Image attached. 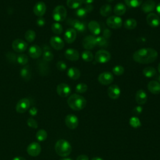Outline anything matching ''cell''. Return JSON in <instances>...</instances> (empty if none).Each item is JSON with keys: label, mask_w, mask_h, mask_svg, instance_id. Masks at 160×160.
Listing matches in <instances>:
<instances>
[{"label": "cell", "mask_w": 160, "mask_h": 160, "mask_svg": "<svg viewBox=\"0 0 160 160\" xmlns=\"http://www.w3.org/2000/svg\"><path fill=\"white\" fill-rule=\"evenodd\" d=\"M156 50L151 48H142L136 51L133 55V59L140 64H149L154 62L158 58Z\"/></svg>", "instance_id": "1"}, {"label": "cell", "mask_w": 160, "mask_h": 160, "mask_svg": "<svg viewBox=\"0 0 160 160\" xmlns=\"http://www.w3.org/2000/svg\"><path fill=\"white\" fill-rule=\"evenodd\" d=\"M68 106L74 111H80L83 109L87 104L86 99L78 94H71L68 99Z\"/></svg>", "instance_id": "2"}, {"label": "cell", "mask_w": 160, "mask_h": 160, "mask_svg": "<svg viewBox=\"0 0 160 160\" xmlns=\"http://www.w3.org/2000/svg\"><path fill=\"white\" fill-rule=\"evenodd\" d=\"M55 151L58 155L61 157L69 156L72 151V147L70 143L65 139H59L54 146Z\"/></svg>", "instance_id": "3"}, {"label": "cell", "mask_w": 160, "mask_h": 160, "mask_svg": "<svg viewBox=\"0 0 160 160\" xmlns=\"http://www.w3.org/2000/svg\"><path fill=\"white\" fill-rule=\"evenodd\" d=\"M67 16V10L64 6L58 5L54 8L52 11V18L56 22H62Z\"/></svg>", "instance_id": "4"}, {"label": "cell", "mask_w": 160, "mask_h": 160, "mask_svg": "<svg viewBox=\"0 0 160 160\" xmlns=\"http://www.w3.org/2000/svg\"><path fill=\"white\" fill-rule=\"evenodd\" d=\"M111 58L110 52L104 49H100L98 51L94 56L95 61L99 63H106L108 62Z\"/></svg>", "instance_id": "5"}, {"label": "cell", "mask_w": 160, "mask_h": 160, "mask_svg": "<svg viewBox=\"0 0 160 160\" xmlns=\"http://www.w3.org/2000/svg\"><path fill=\"white\" fill-rule=\"evenodd\" d=\"M107 25L112 29H119L122 24V20L119 16H111L106 19Z\"/></svg>", "instance_id": "6"}, {"label": "cell", "mask_w": 160, "mask_h": 160, "mask_svg": "<svg viewBox=\"0 0 160 160\" xmlns=\"http://www.w3.org/2000/svg\"><path fill=\"white\" fill-rule=\"evenodd\" d=\"M28 44L21 39H16L12 42V48L16 52H23L28 48Z\"/></svg>", "instance_id": "7"}, {"label": "cell", "mask_w": 160, "mask_h": 160, "mask_svg": "<svg viewBox=\"0 0 160 160\" xmlns=\"http://www.w3.org/2000/svg\"><path fill=\"white\" fill-rule=\"evenodd\" d=\"M98 80L101 84L102 85H109L112 82L114 81V77L111 72L108 71H105L101 73L98 78Z\"/></svg>", "instance_id": "8"}, {"label": "cell", "mask_w": 160, "mask_h": 160, "mask_svg": "<svg viewBox=\"0 0 160 160\" xmlns=\"http://www.w3.org/2000/svg\"><path fill=\"white\" fill-rule=\"evenodd\" d=\"M65 124L68 128L71 129H76L79 124V120L78 117L73 114H68L65 118Z\"/></svg>", "instance_id": "9"}, {"label": "cell", "mask_w": 160, "mask_h": 160, "mask_svg": "<svg viewBox=\"0 0 160 160\" xmlns=\"http://www.w3.org/2000/svg\"><path fill=\"white\" fill-rule=\"evenodd\" d=\"M56 92L59 96L62 98H66L71 94V89L68 84L62 82L59 84L57 86Z\"/></svg>", "instance_id": "10"}, {"label": "cell", "mask_w": 160, "mask_h": 160, "mask_svg": "<svg viewBox=\"0 0 160 160\" xmlns=\"http://www.w3.org/2000/svg\"><path fill=\"white\" fill-rule=\"evenodd\" d=\"M41 147L37 142L30 143L27 147V152L29 155L32 157H36L41 153Z\"/></svg>", "instance_id": "11"}, {"label": "cell", "mask_w": 160, "mask_h": 160, "mask_svg": "<svg viewBox=\"0 0 160 160\" xmlns=\"http://www.w3.org/2000/svg\"><path fill=\"white\" fill-rule=\"evenodd\" d=\"M30 107V101L28 98L21 99L16 106V110L18 113H24L29 109Z\"/></svg>", "instance_id": "12"}, {"label": "cell", "mask_w": 160, "mask_h": 160, "mask_svg": "<svg viewBox=\"0 0 160 160\" xmlns=\"http://www.w3.org/2000/svg\"><path fill=\"white\" fill-rule=\"evenodd\" d=\"M82 45L86 50L92 49L96 46V37L92 35H88L86 36L82 42Z\"/></svg>", "instance_id": "13"}, {"label": "cell", "mask_w": 160, "mask_h": 160, "mask_svg": "<svg viewBox=\"0 0 160 160\" xmlns=\"http://www.w3.org/2000/svg\"><path fill=\"white\" fill-rule=\"evenodd\" d=\"M146 22L152 28H156L160 24V18L155 13L150 12L146 16Z\"/></svg>", "instance_id": "14"}, {"label": "cell", "mask_w": 160, "mask_h": 160, "mask_svg": "<svg viewBox=\"0 0 160 160\" xmlns=\"http://www.w3.org/2000/svg\"><path fill=\"white\" fill-rule=\"evenodd\" d=\"M108 95L112 99H118L121 94V89L116 84H112L108 88Z\"/></svg>", "instance_id": "15"}, {"label": "cell", "mask_w": 160, "mask_h": 160, "mask_svg": "<svg viewBox=\"0 0 160 160\" xmlns=\"http://www.w3.org/2000/svg\"><path fill=\"white\" fill-rule=\"evenodd\" d=\"M49 42L51 47L56 50H61L64 46V42L63 40L59 36L51 37Z\"/></svg>", "instance_id": "16"}, {"label": "cell", "mask_w": 160, "mask_h": 160, "mask_svg": "<svg viewBox=\"0 0 160 160\" xmlns=\"http://www.w3.org/2000/svg\"><path fill=\"white\" fill-rule=\"evenodd\" d=\"M46 11V6L42 1L36 2L33 8V12L38 17H42Z\"/></svg>", "instance_id": "17"}, {"label": "cell", "mask_w": 160, "mask_h": 160, "mask_svg": "<svg viewBox=\"0 0 160 160\" xmlns=\"http://www.w3.org/2000/svg\"><path fill=\"white\" fill-rule=\"evenodd\" d=\"M76 36H77L76 31L72 28H68L64 34V39L67 43L71 44V43H72L76 40Z\"/></svg>", "instance_id": "18"}, {"label": "cell", "mask_w": 160, "mask_h": 160, "mask_svg": "<svg viewBox=\"0 0 160 160\" xmlns=\"http://www.w3.org/2000/svg\"><path fill=\"white\" fill-rule=\"evenodd\" d=\"M28 52H29V55L31 58L38 59L41 56L42 50L38 45L34 44L29 47Z\"/></svg>", "instance_id": "19"}, {"label": "cell", "mask_w": 160, "mask_h": 160, "mask_svg": "<svg viewBox=\"0 0 160 160\" xmlns=\"http://www.w3.org/2000/svg\"><path fill=\"white\" fill-rule=\"evenodd\" d=\"M64 56L66 59L69 61H76L79 59V52L72 48L67 49L64 52Z\"/></svg>", "instance_id": "20"}, {"label": "cell", "mask_w": 160, "mask_h": 160, "mask_svg": "<svg viewBox=\"0 0 160 160\" xmlns=\"http://www.w3.org/2000/svg\"><path fill=\"white\" fill-rule=\"evenodd\" d=\"M68 24H70L73 29L79 32H82L86 30L85 24L78 19H71L68 21Z\"/></svg>", "instance_id": "21"}, {"label": "cell", "mask_w": 160, "mask_h": 160, "mask_svg": "<svg viewBox=\"0 0 160 160\" xmlns=\"http://www.w3.org/2000/svg\"><path fill=\"white\" fill-rule=\"evenodd\" d=\"M135 99L138 104L142 105L146 102L148 100V95L144 90L139 89L136 93Z\"/></svg>", "instance_id": "22"}, {"label": "cell", "mask_w": 160, "mask_h": 160, "mask_svg": "<svg viewBox=\"0 0 160 160\" xmlns=\"http://www.w3.org/2000/svg\"><path fill=\"white\" fill-rule=\"evenodd\" d=\"M156 2L153 0H147L142 4L141 9L145 13H150L156 8Z\"/></svg>", "instance_id": "23"}, {"label": "cell", "mask_w": 160, "mask_h": 160, "mask_svg": "<svg viewBox=\"0 0 160 160\" xmlns=\"http://www.w3.org/2000/svg\"><path fill=\"white\" fill-rule=\"evenodd\" d=\"M89 31L93 35H98L101 32V27L99 24L96 21H91L88 24Z\"/></svg>", "instance_id": "24"}, {"label": "cell", "mask_w": 160, "mask_h": 160, "mask_svg": "<svg viewBox=\"0 0 160 160\" xmlns=\"http://www.w3.org/2000/svg\"><path fill=\"white\" fill-rule=\"evenodd\" d=\"M148 90L154 94L160 93V83L156 81H151L148 84Z\"/></svg>", "instance_id": "25"}, {"label": "cell", "mask_w": 160, "mask_h": 160, "mask_svg": "<svg viewBox=\"0 0 160 160\" xmlns=\"http://www.w3.org/2000/svg\"><path fill=\"white\" fill-rule=\"evenodd\" d=\"M67 75L70 79L72 80H77L79 78L81 72L78 68L75 67H71L68 69Z\"/></svg>", "instance_id": "26"}, {"label": "cell", "mask_w": 160, "mask_h": 160, "mask_svg": "<svg viewBox=\"0 0 160 160\" xmlns=\"http://www.w3.org/2000/svg\"><path fill=\"white\" fill-rule=\"evenodd\" d=\"M126 11V6L123 3L119 2L116 4L114 7L113 12L117 16L124 15Z\"/></svg>", "instance_id": "27"}, {"label": "cell", "mask_w": 160, "mask_h": 160, "mask_svg": "<svg viewBox=\"0 0 160 160\" xmlns=\"http://www.w3.org/2000/svg\"><path fill=\"white\" fill-rule=\"evenodd\" d=\"M20 75L21 78L25 81H29L31 77V71L29 66L23 67L20 71Z\"/></svg>", "instance_id": "28"}, {"label": "cell", "mask_w": 160, "mask_h": 160, "mask_svg": "<svg viewBox=\"0 0 160 160\" xmlns=\"http://www.w3.org/2000/svg\"><path fill=\"white\" fill-rule=\"evenodd\" d=\"M99 12L101 16L104 17H107L111 14L112 7L110 4H104L99 9Z\"/></svg>", "instance_id": "29"}, {"label": "cell", "mask_w": 160, "mask_h": 160, "mask_svg": "<svg viewBox=\"0 0 160 160\" xmlns=\"http://www.w3.org/2000/svg\"><path fill=\"white\" fill-rule=\"evenodd\" d=\"M137 21L135 19L133 18H129L126 19L124 22V26L127 29H134L137 26Z\"/></svg>", "instance_id": "30"}, {"label": "cell", "mask_w": 160, "mask_h": 160, "mask_svg": "<svg viewBox=\"0 0 160 160\" xmlns=\"http://www.w3.org/2000/svg\"><path fill=\"white\" fill-rule=\"evenodd\" d=\"M82 4V0H67L66 4L71 9H78Z\"/></svg>", "instance_id": "31"}, {"label": "cell", "mask_w": 160, "mask_h": 160, "mask_svg": "<svg viewBox=\"0 0 160 160\" xmlns=\"http://www.w3.org/2000/svg\"><path fill=\"white\" fill-rule=\"evenodd\" d=\"M156 70L155 69V68L151 66L146 67L142 70V74H144V76L149 78L153 77L156 74Z\"/></svg>", "instance_id": "32"}, {"label": "cell", "mask_w": 160, "mask_h": 160, "mask_svg": "<svg viewBox=\"0 0 160 160\" xmlns=\"http://www.w3.org/2000/svg\"><path fill=\"white\" fill-rule=\"evenodd\" d=\"M47 137H48L47 132L44 129H42L38 130L36 134V139L40 142L45 141Z\"/></svg>", "instance_id": "33"}, {"label": "cell", "mask_w": 160, "mask_h": 160, "mask_svg": "<svg viewBox=\"0 0 160 160\" xmlns=\"http://www.w3.org/2000/svg\"><path fill=\"white\" fill-rule=\"evenodd\" d=\"M51 30L54 34L59 35V34H61L62 32L63 28H62V25L60 23H59L58 22H54V23L52 24Z\"/></svg>", "instance_id": "34"}, {"label": "cell", "mask_w": 160, "mask_h": 160, "mask_svg": "<svg viewBox=\"0 0 160 160\" xmlns=\"http://www.w3.org/2000/svg\"><path fill=\"white\" fill-rule=\"evenodd\" d=\"M24 38L28 42H32L36 38V32L34 31L29 29L24 34Z\"/></svg>", "instance_id": "35"}, {"label": "cell", "mask_w": 160, "mask_h": 160, "mask_svg": "<svg viewBox=\"0 0 160 160\" xmlns=\"http://www.w3.org/2000/svg\"><path fill=\"white\" fill-rule=\"evenodd\" d=\"M81 58L86 62H91L93 60L94 56L90 51L86 50L81 53Z\"/></svg>", "instance_id": "36"}, {"label": "cell", "mask_w": 160, "mask_h": 160, "mask_svg": "<svg viewBox=\"0 0 160 160\" xmlns=\"http://www.w3.org/2000/svg\"><path fill=\"white\" fill-rule=\"evenodd\" d=\"M126 4L129 8H137L142 4V0H124Z\"/></svg>", "instance_id": "37"}, {"label": "cell", "mask_w": 160, "mask_h": 160, "mask_svg": "<svg viewBox=\"0 0 160 160\" xmlns=\"http://www.w3.org/2000/svg\"><path fill=\"white\" fill-rule=\"evenodd\" d=\"M129 124L134 128H138L141 126V122L137 116H134L129 119Z\"/></svg>", "instance_id": "38"}, {"label": "cell", "mask_w": 160, "mask_h": 160, "mask_svg": "<svg viewBox=\"0 0 160 160\" xmlns=\"http://www.w3.org/2000/svg\"><path fill=\"white\" fill-rule=\"evenodd\" d=\"M96 46L100 47H107L108 45V40L103 36L96 37Z\"/></svg>", "instance_id": "39"}, {"label": "cell", "mask_w": 160, "mask_h": 160, "mask_svg": "<svg viewBox=\"0 0 160 160\" xmlns=\"http://www.w3.org/2000/svg\"><path fill=\"white\" fill-rule=\"evenodd\" d=\"M17 62L21 65H26L28 62V57L26 54H21L16 58Z\"/></svg>", "instance_id": "40"}, {"label": "cell", "mask_w": 160, "mask_h": 160, "mask_svg": "<svg viewBox=\"0 0 160 160\" xmlns=\"http://www.w3.org/2000/svg\"><path fill=\"white\" fill-rule=\"evenodd\" d=\"M88 85L85 83L81 82L76 85V91L78 93H84L88 90Z\"/></svg>", "instance_id": "41"}, {"label": "cell", "mask_w": 160, "mask_h": 160, "mask_svg": "<svg viewBox=\"0 0 160 160\" xmlns=\"http://www.w3.org/2000/svg\"><path fill=\"white\" fill-rule=\"evenodd\" d=\"M54 58V54L51 51H46L43 52L42 59L45 62H49Z\"/></svg>", "instance_id": "42"}, {"label": "cell", "mask_w": 160, "mask_h": 160, "mask_svg": "<svg viewBox=\"0 0 160 160\" xmlns=\"http://www.w3.org/2000/svg\"><path fill=\"white\" fill-rule=\"evenodd\" d=\"M112 71L114 74H115L116 76H121V75L123 74V73L124 72V69L122 66L117 65V66H115L112 68Z\"/></svg>", "instance_id": "43"}, {"label": "cell", "mask_w": 160, "mask_h": 160, "mask_svg": "<svg viewBox=\"0 0 160 160\" xmlns=\"http://www.w3.org/2000/svg\"><path fill=\"white\" fill-rule=\"evenodd\" d=\"M27 124L29 127L33 129H36L38 127V122L32 118H28V119L27 120Z\"/></svg>", "instance_id": "44"}, {"label": "cell", "mask_w": 160, "mask_h": 160, "mask_svg": "<svg viewBox=\"0 0 160 160\" xmlns=\"http://www.w3.org/2000/svg\"><path fill=\"white\" fill-rule=\"evenodd\" d=\"M86 14H87V12L84 9V8H79L76 11V15L80 18H84L86 16Z\"/></svg>", "instance_id": "45"}, {"label": "cell", "mask_w": 160, "mask_h": 160, "mask_svg": "<svg viewBox=\"0 0 160 160\" xmlns=\"http://www.w3.org/2000/svg\"><path fill=\"white\" fill-rule=\"evenodd\" d=\"M56 68L59 71H64L67 68V65L66 64L62 61H59L56 63Z\"/></svg>", "instance_id": "46"}, {"label": "cell", "mask_w": 160, "mask_h": 160, "mask_svg": "<svg viewBox=\"0 0 160 160\" xmlns=\"http://www.w3.org/2000/svg\"><path fill=\"white\" fill-rule=\"evenodd\" d=\"M142 111V108L141 106H136L133 109H132V113L134 114V115H135V116L140 114Z\"/></svg>", "instance_id": "47"}, {"label": "cell", "mask_w": 160, "mask_h": 160, "mask_svg": "<svg viewBox=\"0 0 160 160\" xmlns=\"http://www.w3.org/2000/svg\"><path fill=\"white\" fill-rule=\"evenodd\" d=\"M45 23H46L45 19L42 17H39L36 20V24L39 27L43 26L45 24Z\"/></svg>", "instance_id": "48"}, {"label": "cell", "mask_w": 160, "mask_h": 160, "mask_svg": "<svg viewBox=\"0 0 160 160\" xmlns=\"http://www.w3.org/2000/svg\"><path fill=\"white\" fill-rule=\"evenodd\" d=\"M102 34H103V37H104V38H106V39H109V38L111 37V31L109 30L108 29H104V31H103Z\"/></svg>", "instance_id": "49"}, {"label": "cell", "mask_w": 160, "mask_h": 160, "mask_svg": "<svg viewBox=\"0 0 160 160\" xmlns=\"http://www.w3.org/2000/svg\"><path fill=\"white\" fill-rule=\"evenodd\" d=\"M29 112L32 116H36L38 114V109L36 107H32L29 109Z\"/></svg>", "instance_id": "50"}, {"label": "cell", "mask_w": 160, "mask_h": 160, "mask_svg": "<svg viewBox=\"0 0 160 160\" xmlns=\"http://www.w3.org/2000/svg\"><path fill=\"white\" fill-rule=\"evenodd\" d=\"M84 9H86L87 13H89L93 10V6L92 4H87L85 6Z\"/></svg>", "instance_id": "51"}, {"label": "cell", "mask_w": 160, "mask_h": 160, "mask_svg": "<svg viewBox=\"0 0 160 160\" xmlns=\"http://www.w3.org/2000/svg\"><path fill=\"white\" fill-rule=\"evenodd\" d=\"M76 160H89V158L86 154H81L76 158Z\"/></svg>", "instance_id": "52"}, {"label": "cell", "mask_w": 160, "mask_h": 160, "mask_svg": "<svg viewBox=\"0 0 160 160\" xmlns=\"http://www.w3.org/2000/svg\"><path fill=\"white\" fill-rule=\"evenodd\" d=\"M82 3L87 5V4H91L93 2L94 0H82Z\"/></svg>", "instance_id": "53"}, {"label": "cell", "mask_w": 160, "mask_h": 160, "mask_svg": "<svg viewBox=\"0 0 160 160\" xmlns=\"http://www.w3.org/2000/svg\"><path fill=\"white\" fill-rule=\"evenodd\" d=\"M12 160H26L24 158L21 157V156H16L15 158H14Z\"/></svg>", "instance_id": "54"}, {"label": "cell", "mask_w": 160, "mask_h": 160, "mask_svg": "<svg viewBox=\"0 0 160 160\" xmlns=\"http://www.w3.org/2000/svg\"><path fill=\"white\" fill-rule=\"evenodd\" d=\"M156 9L158 12V14L160 16V2L158 4V5L156 6Z\"/></svg>", "instance_id": "55"}, {"label": "cell", "mask_w": 160, "mask_h": 160, "mask_svg": "<svg viewBox=\"0 0 160 160\" xmlns=\"http://www.w3.org/2000/svg\"><path fill=\"white\" fill-rule=\"evenodd\" d=\"M91 160H104V159L100 157H94Z\"/></svg>", "instance_id": "56"}, {"label": "cell", "mask_w": 160, "mask_h": 160, "mask_svg": "<svg viewBox=\"0 0 160 160\" xmlns=\"http://www.w3.org/2000/svg\"><path fill=\"white\" fill-rule=\"evenodd\" d=\"M61 160H73V159H72L71 158H63Z\"/></svg>", "instance_id": "57"}, {"label": "cell", "mask_w": 160, "mask_h": 160, "mask_svg": "<svg viewBox=\"0 0 160 160\" xmlns=\"http://www.w3.org/2000/svg\"><path fill=\"white\" fill-rule=\"evenodd\" d=\"M158 71H159V72L160 73V62H159V64H158Z\"/></svg>", "instance_id": "58"}, {"label": "cell", "mask_w": 160, "mask_h": 160, "mask_svg": "<svg viewBox=\"0 0 160 160\" xmlns=\"http://www.w3.org/2000/svg\"><path fill=\"white\" fill-rule=\"evenodd\" d=\"M107 2H112L114 0H106Z\"/></svg>", "instance_id": "59"}, {"label": "cell", "mask_w": 160, "mask_h": 160, "mask_svg": "<svg viewBox=\"0 0 160 160\" xmlns=\"http://www.w3.org/2000/svg\"><path fill=\"white\" fill-rule=\"evenodd\" d=\"M158 81L160 82V76H158Z\"/></svg>", "instance_id": "60"}]
</instances>
